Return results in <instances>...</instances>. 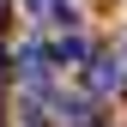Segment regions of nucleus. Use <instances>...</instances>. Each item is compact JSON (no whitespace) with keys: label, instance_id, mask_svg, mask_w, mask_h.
Returning a JSON list of instances; mask_svg holds the SVG:
<instances>
[{"label":"nucleus","instance_id":"obj_2","mask_svg":"<svg viewBox=\"0 0 127 127\" xmlns=\"http://www.w3.org/2000/svg\"><path fill=\"white\" fill-rule=\"evenodd\" d=\"M85 55H91V42L79 36V30L61 36V42H49V61H55V67H85Z\"/></svg>","mask_w":127,"mask_h":127},{"label":"nucleus","instance_id":"obj_1","mask_svg":"<svg viewBox=\"0 0 127 127\" xmlns=\"http://www.w3.org/2000/svg\"><path fill=\"white\" fill-rule=\"evenodd\" d=\"M121 85V61L115 55H85V91L91 97H109Z\"/></svg>","mask_w":127,"mask_h":127},{"label":"nucleus","instance_id":"obj_3","mask_svg":"<svg viewBox=\"0 0 127 127\" xmlns=\"http://www.w3.org/2000/svg\"><path fill=\"white\" fill-rule=\"evenodd\" d=\"M36 18H55V24H73L79 18V0H24Z\"/></svg>","mask_w":127,"mask_h":127}]
</instances>
